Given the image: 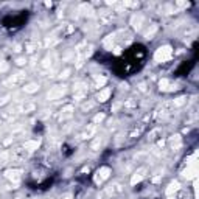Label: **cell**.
Instances as JSON below:
<instances>
[{
    "instance_id": "obj_1",
    "label": "cell",
    "mask_w": 199,
    "mask_h": 199,
    "mask_svg": "<svg viewBox=\"0 0 199 199\" xmlns=\"http://www.w3.org/2000/svg\"><path fill=\"white\" fill-rule=\"evenodd\" d=\"M171 56H173V48H171L170 45H162L154 53V59L157 62H165V61L171 59Z\"/></svg>"
},
{
    "instance_id": "obj_2",
    "label": "cell",
    "mask_w": 199,
    "mask_h": 199,
    "mask_svg": "<svg viewBox=\"0 0 199 199\" xmlns=\"http://www.w3.org/2000/svg\"><path fill=\"white\" fill-rule=\"evenodd\" d=\"M65 92H67V87L64 84L62 86H55V87H51L48 90V93H47V98L48 100H59V98H62L65 95Z\"/></svg>"
},
{
    "instance_id": "obj_3",
    "label": "cell",
    "mask_w": 199,
    "mask_h": 199,
    "mask_svg": "<svg viewBox=\"0 0 199 199\" xmlns=\"http://www.w3.org/2000/svg\"><path fill=\"white\" fill-rule=\"evenodd\" d=\"M111 168L109 166H101L97 173H95V177H93V182L97 184V185H100V184H103L106 179H109V176H111Z\"/></svg>"
},
{
    "instance_id": "obj_4",
    "label": "cell",
    "mask_w": 199,
    "mask_h": 199,
    "mask_svg": "<svg viewBox=\"0 0 199 199\" xmlns=\"http://www.w3.org/2000/svg\"><path fill=\"white\" fill-rule=\"evenodd\" d=\"M75 100H84L87 97V86L83 84V83H78L75 84V93H73Z\"/></svg>"
},
{
    "instance_id": "obj_5",
    "label": "cell",
    "mask_w": 199,
    "mask_h": 199,
    "mask_svg": "<svg viewBox=\"0 0 199 199\" xmlns=\"http://www.w3.org/2000/svg\"><path fill=\"white\" fill-rule=\"evenodd\" d=\"M182 176L184 177H187V179H196V176H198V166H196V164H190L188 166H187V170L182 173Z\"/></svg>"
},
{
    "instance_id": "obj_6",
    "label": "cell",
    "mask_w": 199,
    "mask_h": 199,
    "mask_svg": "<svg viewBox=\"0 0 199 199\" xmlns=\"http://www.w3.org/2000/svg\"><path fill=\"white\" fill-rule=\"evenodd\" d=\"M20 174H22L20 170H8L6 173H5V177L10 179L13 184H19V180H20V177H22Z\"/></svg>"
},
{
    "instance_id": "obj_7",
    "label": "cell",
    "mask_w": 199,
    "mask_h": 199,
    "mask_svg": "<svg viewBox=\"0 0 199 199\" xmlns=\"http://www.w3.org/2000/svg\"><path fill=\"white\" fill-rule=\"evenodd\" d=\"M25 72H17L16 75H13L10 79L6 81L5 84H13V86H19L20 83H24V79H25Z\"/></svg>"
},
{
    "instance_id": "obj_8",
    "label": "cell",
    "mask_w": 199,
    "mask_h": 199,
    "mask_svg": "<svg viewBox=\"0 0 199 199\" xmlns=\"http://www.w3.org/2000/svg\"><path fill=\"white\" fill-rule=\"evenodd\" d=\"M146 168L145 166H142V168H138L135 173L132 174V177H131V185H135V184H138L140 180H142L143 177H145V174H146Z\"/></svg>"
},
{
    "instance_id": "obj_9",
    "label": "cell",
    "mask_w": 199,
    "mask_h": 199,
    "mask_svg": "<svg viewBox=\"0 0 199 199\" xmlns=\"http://www.w3.org/2000/svg\"><path fill=\"white\" fill-rule=\"evenodd\" d=\"M168 143H170L171 149L177 151V149H179L180 146H182V137H180L179 134H174V135H171V137L168 138Z\"/></svg>"
},
{
    "instance_id": "obj_10",
    "label": "cell",
    "mask_w": 199,
    "mask_h": 199,
    "mask_svg": "<svg viewBox=\"0 0 199 199\" xmlns=\"http://www.w3.org/2000/svg\"><path fill=\"white\" fill-rule=\"evenodd\" d=\"M159 89L164 90V92H170V90H174V89H177V87H176V84H173L170 79L162 78V79L159 81Z\"/></svg>"
},
{
    "instance_id": "obj_11",
    "label": "cell",
    "mask_w": 199,
    "mask_h": 199,
    "mask_svg": "<svg viewBox=\"0 0 199 199\" xmlns=\"http://www.w3.org/2000/svg\"><path fill=\"white\" fill-rule=\"evenodd\" d=\"M145 22V17L142 14H134L132 17H131V25L134 26V30H142V25Z\"/></svg>"
},
{
    "instance_id": "obj_12",
    "label": "cell",
    "mask_w": 199,
    "mask_h": 199,
    "mask_svg": "<svg viewBox=\"0 0 199 199\" xmlns=\"http://www.w3.org/2000/svg\"><path fill=\"white\" fill-rule=\"evenodd\" d=\"M25 156H26V149L24 146L13 149V159H14V160H24Z\"/></svg>"
},
{
    "instance_id": "obj_13",
    "label": "cell",
    "mask_w": 199,
    "mask_h": 199,
    "mask_svg": "<svg viewBox=\"0 0 199 199\" xmlns=\"http://www.w3.org/2000/svg\"><path fill=\"white\" fill-rule=\"evenodd\" d=\"M73 112H75V109H73V106H72V104H67V106H64V107L61 109V120L70 118V117L73 115Z\"/></svg>"
},
{
    "instance_id": "obj_14",
    "label": "cell",
    "mask_w": 199,
    "mask_h": 199,
    "mask_svg": "<svg viewBox=\"0 0 199 199\" xmlns=\"http://www.w3.org/2000/svg\"><path fill=\"white\" fill-rule=\"evenodd\" d=\"M179 188H180V182L179 180H173V182H170V185L166 187L165 193L168 194V196H171V194H174L176 191H179Z\"/></svg>"
},
{
    "instance_id": "obj_15",
    "label": "cell",
    "mask_w": 199,
    "mask_h": 199,
    "mask_svg": "<svg viewBox=\"0 0 199 199\" xmlns=\"http://www.w3.org/2000/svg\"><path fill=\"white\" fill-rule=\"evenodd\" d=\"M109 97H111V89H103V90H100L98 95H97V101L104 103L109 100Z\"/></svg>"
},
{
    "instance_id": "obj_16",
    "label": "cell",
    "mask_w": 199,
    "mask_h": 199,
    "mask_svg": "<svg viewBox=\"0 0 199 199\" xmlns=\"http://www.w3.org/2000/svg\"><path fill=\"white\" fill-rule=\"evenodd\" d=\"M39 140H26V142L24 143V148L26 149V151H34V149L39 148Z\"/></svg>"
},
{
    "instance_id": "obj_17",
    "label": "cell",
    "mask_w": 199,
    "mask_h": 199,
    "mask_svg": "<svg viewBox=\"0 0 199 199\" xmlns=\"http://www.w3.org/2000/svg\"><path fill=\"white\" fill-rule=\"evenodd\" d=\"M38 90H39V84L38 83H28V84H25V87H24L25 93H36Z\"/></svg>"
},
{
    "instance_id": "obj_18",
    "label": "cell",
    "mask_w": 199,
    "mask_h": 199,
    "mask_svg": "<svg viewBox=\"0 0 199 199\" xmlns=\"http://www.w3.org/2000/svg\"><path fill=\"white\" fill-rule=\"evenodd\" d=\"M79 11L83 13L84 16H87V17H92V16H93V13H95V11H93V8H92V5H86V3L79 6Z\"/></svg>"
},
{
    "instance_id": "obj_19",
    "label": "cell",
    "mask_w": 199,
    "mask_h": 199,
    "mask_svg": "<svg viewBox=\"0 0 199 199\" xmlns=\"http://www.w3.org/2000/svg\"><path fill=\"white\" fill-rule=\"evenodd\" d=\"M95 132H97V128H95V125H90L89 128L83 132V135H81V137H83V138H92L93 135H95Z\"/></svg>"
},
{
    "instance_id": "obj_20",
    "label": "cell",
    "mask_w": 199,
    "mask_h": 199,
    "mask_svg": "<svg viewBox=\"0 0 199 199\" xmlns=\"http://www.w3.org/2000/svg\"><path fill=\"white\" fill-rule=\"evenodd\" d=\"M8 162H10V152H8V151H2V152H0V168L5 166Z\"/></svg>"
},
{
    "instance_id": "obj_21",
    "label": "cell",
    "mask_w": 199,
    "mask_h": 199,
    "mask_svg": "<svg viewBox=\"0 0 199 199\" xmlns=\"http://www.w3.org/2000/svg\"><path fill=\"white\" fill-rule=\"evenodd\" d=\"M185 103H187V97H177L176 100H173V107H180V106H184Z\"/></svg>"
},
{
    "instance_id": "obj_22",
    "label": "cell",
    "mask_w": 199,
    "mask_h": 199,
    "mask_svg": "<svg viewBox=\"0 0 199 199\" xmlns=\"http://www.w3.org/2000/svg\"><path fill=\"white\" fill-rule=\"evenodd\" d=\"M34 109H36V106L33 104V103H25V104L20 107V112H25V114H28V112H33Z\"/></svg>"
},
{
    "instance_id": "obj_23",
    "label": "cell",
    "mask_w": 199,
    "mask_h": 199,
    "mask_svg": "<svg viewBox=\"0 0 199 199\" xmlns=\"http://www.w3.org/2000/svg\"><path fill=\"white\" fill-rule=\"evenodd\" d=\"M123 106H125V109H134V107H137V101L134 98H129L128 101L123 103Z\"/></svg>"
},
{
    "instance_id": "obj_24",
    "label": "cell",
    "mask_w": 199,
    "mask_h": 199,
    "mask_svg": "<svg viewBox=\"0 0 199 199\" xmlns=\"http://www.w3.org/2000/svg\"><path fill=\"white\" fill-rule=\"evenodd\" d=\"M101 143H103V140H101V137H97L92 142V145H90V148L93 149V151H98L100 148H101Z\"/></svg>"
},
{
    "instance_id": "obj_25",
    "label": "cell",
    "mask_w": 199,
    "mask_h": 199,
    "mask_svg": "<svg viewBox=\"0 0 199 199\" xmlns=\"http://www.w3.org/2000/svg\"><path fill=\"white\" fill-rule=\"evenodd\" d=\"M156 31H157V25H151V28L145 33V38H146V39H152V36L156 34Z\"/></svg>"
},
{
    "instance_id": "obj_26",
    "label": "cell",
    "mask_w": 199,
    "mask_h": 199,
    "mask_svg": "<svg viewBox=\"0 0 199 199\" xmlns=\"http://www.w3.org/2000/svg\"><path fill=\"white\" fill-rule=\"evenodd\" d=\"M107 83V78L106 76H98L97 79H95V87H103Z\"/></svg>"
},
{
    "instance_id": "obj_27",
    "label": "cell",
    "mask_w": 199,
    "mask_h": 199,
    "mask_svg": "<svg viewBox=\"0 0 199 199\" xmlns=\"http://www.w3.org/2000/svg\"><path fill=\"white\" fill-rule=\"evenodd\" d=\"M162 134V131L159 129V128H157V129H154V131H151V132H149V140H156L157 138V135H160Z\"/></svg>"
},
{
    "instance_id": "obj_28",
    "label": "cell",
    "mask_w": 199,
    "mask_h": 199,
    "mask_svg": "<svg viewBox=\"0 0 199 199\" xmlns=\"http://www.w3.org/2000/svg\"><path fill=\"white\" fill-rule=\"evenodd\" d=\"M104 118H106L104 114H97V115L93 117V123H101V121L104 120Z\"/></svg>"
},
{
    "instance_id": "obj_29",
    "label": "cell",
    "mask_w": 199,
    "mask_h": 199,
    "mask_svg": "<svg viewBox=\"0 0 199 199\" xmlns=\"http://www.w3.org/2000/svg\"><path fill=\"white\" fill-rule=\"evenodd\" d=\"M123 6L125 8H137L138 2H123Z\"/></svg>"
},
{
    "instance_id": "obj_30",
    "label": "cell",
    "mask_w": 199,
    "mask_h": 199,
    "mask_svg": "<svg viewBox=\"0 0 199 199\" xmlns=\"http://www.w3.org/2000/svg\"><path fill=\"white\" fill-rule=\"evenodd\" d=\"M8 69H10L8 62H6V61H0V73H2V72H6Z\"/></svg>"
},
{
    "instance_id": "obj_31",
    "label": "cell",
    "mask_w": 199,
    "mask_h": 199,
    "mask_svg": "<svg viewBox=\"0 0 199 199\" xmlns=\"http://www.w3.org/2000/svg\"><path fill=\"white\" fill-rule=\"evenodd\" d=\"M93 106H95V103L87 101V103H84V104H83V111H89V109H92Z\"/></svg>"
},
{
    "instance_id": "obj_32",
    "label": "cell",
    "mask_w": 199,
    "mask_h": 199,
    "mask_svg": "<svg viewBox=\"0 0 199 199\" xmlns=\"http://www.w3.org/2000/svg\"><path fill=\"white\" fill-rule=\"evenodd\" d=\"M70 72H72V69H65L64 72H61V75H59V78H61V79H65V78H67V76H69V75H70Z\"/></svg>"
},
{
    "instance_id": "obj_33",
    "label": "cell",
    "mask_w": 199,
    "mask_h": 199,
    "mask_svg": "<svg viewBox=\"0 0 199 199\" xmlns=\"http://www.w3.org/2000/svg\"><path fill=\"white\" fill-rule=\"evenodd\" d=\"M176 6L177 8H188L190 3L188 2H176Z\"/></svg>"
},
{
    "instance_id": "obj_34",
    "label": "cell",
    "mask_w": 199,
    "mask_h": 199,
    "mask_svg": "<svg viewBox=\"0 0 199 199\" xmlns=\"http://www.w3.org/2000/svg\"><path fill=\"white\" fill-rule=\"evenodd\" d=\"M34 50H36V45L34 44H26V51H28V53H33Z\"/></svg>"
},
{
    "instance_id": "obj_35",
    "label": "cell",
    "mask_w": 199,
    "mask_h": 199,
    "mask_svg": "<svg viewBox=\"0 0 199 199\" xmlns=\"http://www.w3.org/2000/svg\"><path fill=\"white\" fill-rule=\"evenodd\" d=\"M16 64L17 65H24V64H26V59H25V58H17Z\"/></svg>"
},
{
    "instance_id": "obj_36",
    "label": "cell",
    "mask_w": 199,
    "mask_h": 199,
    "mask_svg": "<svg viewBox=\"0 0 199 199\" xmlns=\"http://www.w3.org/2000/svg\"><path fill=\"white\" fill-rule=\"evenodd\" d=\"M138 90H140V92H145V90H146V86H145L143 83L138 84Z\"/></svg>"
},
{
    "instance_id": "obj_37",
    "label": "cell",
    "mask_w": 199,
    "mask_h": 199,
    "mask_svg": "<svg viewBox=\"0 0 199 199\" xmlns=\"http://www.w3.org/2000/svg\"><path fill=\"white\" fill-rule=\"evenodd\" d=\"M160 177H162V174H157L156 177H152V182H154V184H157V182H159V180H160Z\"/></svg>"
},
{
    "instance_id": "obj_38",
    "label": "cell",
    "mask_w": 199,
    "mask_h": 199,
    "mask_svg": "<svg viewBox=\"0 0 199 199\" xmlns=\"http://www.w3.org/2000/svg\"><path fill=\"white\" fill-rule=\"evenodd\" d=\"M11 142H13V137H10V138H6L5 142H3V145H5V146H8V145H10Z\"/></svg>"
},
{
    "instance_id": "obj_39",
    "label": "cell",
    "mask_w": 199,
    "mask_h": 199,
    "mask_svg": "<svg viewBox=\"0 0 199 199\" xmlns=\"http://www.w3.org/2000/svg\"><path fill=\"white\" fill-rule=\"evenodd\" d=\"M164 145H165V140H159V142H157V146L159 148H164Z\"/></svg>"
},
{
    "instance_id": "obj_40",
    "label": "cell",
    "mask_w": 199,
    "mask_h": 199,
    "mask_svg": "<svg viewBox=\"0 0 199 199\" xmlns=\"http://www.w3.org/2000/svg\"><path fill=\"white\" fill-rule=\"evenodd\" d=\"M120 106H121V103H115V104H114V107H112V111H114V112H115V111H117V109H118V107H120Z\"/></svg>"
},
{
    "instance_id": "obj_41",
    "label": "cell",
    "mask_w": 199,
    "mask_h": 199,
    "mask_svg": "<svg viewBox=\"0 0 199 199\" xmlns=\"http://www.w3.org/2000/svg\"><path fill=\"white\" fill-rule=\"evenodd\" d=\"M114 53H115V55H120V53H121V48H120V47L114 48Z\"/></svg>"
},
{
    "instance_id": "obj_42",
    "label": "cell",
    "mask_w": 199,
    "mask_h": 199,
    "mask_svg": "<svg viewBox=\"0 0 199 199\" xmlns=\"http://www.w3.org/2000/svg\"><path fill=\"white\" fill-rule=\"evenodd\" d=\"M62 199H73V196H72V194H65V196L62 198Z\"/></svg>"
},
{
    "instance_id": "obj_43",
    "label": "cell",
    "mask_w": 199,
    "mask_h": 199,
    "mask_svg": "<svg viewBox=\"0 0 199 199\" xmlns=\"http://www.w3.org/2000/svg\"><path fill=\"white\" fill-rule=\"evenodd\" d=\"M16 199H19V198H16Z\"/></svg>"
}]
</instances>
